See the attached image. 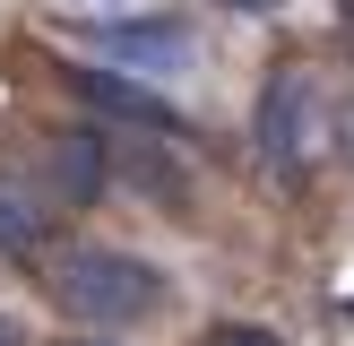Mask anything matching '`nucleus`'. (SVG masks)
<instances>
[{
    "label": "nucleus",
    "mask_w": 354,
    "mask_h": 346,
    "mask_svg": "<svg viewBox=\"0 0 354 346\" xmlns=\"http://www.w3.org/2000/svg\"><path fill=\"white\" fill-rule=\"evenodd\" d=\"M225 9H242V17H259V9H277V0H225Z\"/></svg>",
    "instance_id": "10"
},
{
    "label": "nucleus",
    "mask_w": 354,
    "mask_h": 346,
    "mask_svg": "<svg viewBox=\"0 0 354 346\" xmlns=\"http://www.w3.org/2000/svg\"><path fill=\"white\" fill-rule=\"evenodd\" d=\"M251 138H259V156H268L277 173H320L328 156L346 147V138H337V95H328L311 69H277V78L259 86Z\"/></svg>",
    "instance_id": "2"
},
{
    "label": "nucleus",
    "mask_w": 354,
    "mask_h": 346,
    "mask_svg": "<svg viewBox=\"0 0 354 346\" xmlns=\"http://www.w3.org/2000/svg\"><path fill=\"white\" fill-rule=\"evenodd\" d=\"M78 346H113V338H78Z\"/></svg>",
    "instance_id": "12"
},
{
    "label": "nucleus",
    "mask_w": 354,
    "mask_h": 346,
    "mask_svg": "<svg viewBox=\"0 0 354 346\" xmlns=\"http://www.w3.org/2000/svg\"><path fill=\"white\" fill-rule=\"evenodd\" d=\"M61 86H69V95H78L95 121H121L130 138H165V147L182 138V113H173L156 86L121 78V69H86V61H69V69H61Z\"/></svg>",
    "instance_id": "3"
},
{
    "label": "nucleus",
    "mask_w": 354,
    "mask_h": 346,
    "mask_svg": "<svg viewBox=\"0 0 354 346\" xmlns=\"http://www.w3.org/2000/svg\"><path fill=\"white\" fill-rule=\"evenodd\" d=\"M199 346H286V338L259 320H216V329H199Z\"/></svg>",
    "instance_id": "8"
},
{
    "label": "nucleus",
    "mask_w": 354,
    "mask_h": 346,
    "mask_svg": "<svg viewBox=\"0 0 354 346\" xmlns=\"http://www.w3.org/2000/svg\"><path fill=\"white\" fill-rule=\"evenodd\" d=\"M52 242V199L35 182H17V173H0V251L9 260H35Z\"/></svg>",
    "instance_id": "7"
},
{
    "label": "nucleus",
    "mask_w": 354,
    "mask_h": 346,
    "mask_svg": "<svg viewBox=\"0 0 354 346\" xmlns=\"http://www.w3.org/2000/svg\"><path fill=\"white\" fill-rule=\"evenodd\" d=\"M52 294H61L69 320H95V329H130V320H156L165 311V268L138 251H113V242H69L52 260Z\"/></svg>",
    "instance_id": "1"
},
{
    "label": "nucleus",
    "mask_w": 354,
    "mask_h": 346,
    "mask_svg": "<svg viewBox=\"0 0 354 346\" xmlns=\"http://www.w3.org/2000/svg\"><path fill=\"white\" fill-rule=\"evenodd\" d=\"M0 346H26V338H17V320H0Z\"/></svg>",
    "instance_id": "11"
},
{
    "label": "nucleus",
    "mask_w": 354,
    "mask_h": 346,
    "mask_svg": "<svg viewBox=\"0 0 354 346\" xmlns=\"http://www.w3.org/2000/svg\"><path fill=\"white\" fill-rule=\"evenodd\" d=\"M104 130H52L44 138V182H52V199H69V208H86L104 190Z\"/></svg>",
    "instance_id": "5"
},
{
    "label": "nucleus",
    "mask_w": 354,
    "mask_h": 346,
    "mask_svg": "<svg viewBox=\"0 0 354 346\" xmlns=\"http://www.w3.org/2000/svg\"><path fill=\"white\" fill-rule=\"evenodd\" d=\"M86 44L113 52V61H138V69H182L190 61L182 17H104V26H86Z\"/></svg>",
    "instance_id": "4"
},
{
    "label": "nucleus",
    "mask_w": 354,
    "mask_h": 346,
    "mask_svg": "<svg viewBox=\"0 0 354 346\" xmlns=\"http://www.w3.org/2000/svg\"><path fill=\"white\" fill-rule=\"evenodd\" d=\"M337 26H346V61H354V0H337Z\"/></svg>",
    "instance_id": "9"
},
{
    "label": "nucleus",
    "mask_w": 354,
    "mask_h": 346,
    "mask_svg": "<svg viewBox=\"0 0 354 346\" xmlns=\"http://www.w3.org/2000/svg\"><path fill=\"white\" fill-rule=\"evenodd\" d=\"M121 182H130V190H147L165 217H190V173L173 165V147H165V138H130V147H121Z\"/></svg>",
    "instance_id": "6"
}]
</instances>
